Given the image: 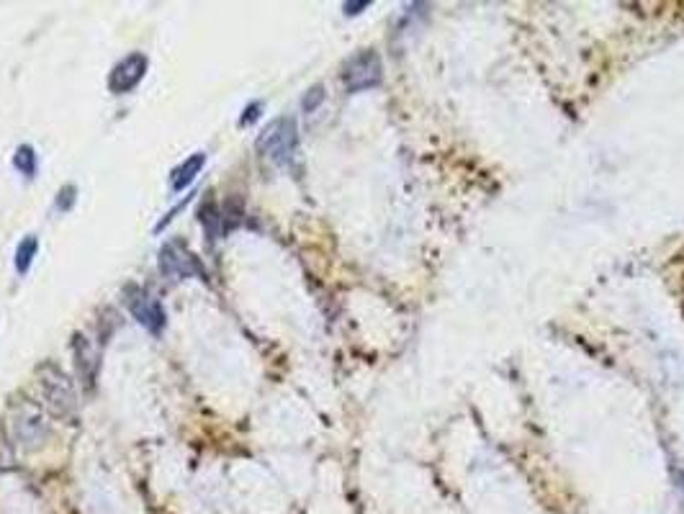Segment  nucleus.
<instances>
[{
  "mask_svg": "<svg viewBox=\"0 0 684 514\" xmlns=\"http://www.w3.org/2000/svg\"><path fill=\"white\" fill-rule=\"evenodd\" d=\"M368 6H371L368 0H363V3H345V13L355 16V13H360V11H363V8H368Z\"/></svg>",
  "mask_w": 684,
  "mask_h": 514,
  "instance_id": "nucleus-13",
  "label": "nucleus"
},
{
  "mask_svg": "<svg viewBox=\"0 0 684 514\" xmlns=\"http://www.w3.org/2000/svg\"><path fill=\"white\" fill-rule=\"evenodd\" d=\"M147 67H149V62H147V57L141 54V52H132V54H127L111 70V78H108V90L116 93V95L132 93L137 85L144 80V75H147Z\"/></svg>",
  "mask_w": 684,
  "mask_h": 514,
  "instance_id": "nucleus-4",
  "label": "nucleus"
},
{
  "mask_svg": "<svg viewBox=\"0 0 684 514\" xmlns=\"http://www.w3.org/2000/svg\"><path fill=\"white\" fill-rule=\"evenodd\" d=\"M381 57L376 52L366 49L358 52V54L345 64V72H342V80H345V88L350 93H360V90H371L376 85L381 83Z\"/></svg>",
  "mask_w": 684,
  "mask_h": 514,
  "instance_id": "nucleus-3",
  "label": "nucleus"
},
{
  "mask_svg": "<svg viewBox=\"0 0 684 514\" xmlns=\"http://www.w3.org/2000/svg\"><path fill=\"white\" fill-rule=\"evenodd\" d=\"M206 165V152H193L188 160H183V163L178 165L173 173H170V188L175 190V193H180L183 188H188V185L196 180V175L204 170Z\"/></svg>",
  "mask_w": 684,
  "mask_h": 514,
  "instance_id": "nucleus-6",
  "label": "nucleus"
},
{
  "mask_svg": "<svg viewBox=\"0 0 684 514\" xmlns=\"http://www.w3.org/2000/svg\"><path fill=\"white\" fill-rule=\"evenodd\" d=\"M160 270L170 281H183V278H206V268L198 262L196 255L180 242H168L160 250Z\"/></svg>",
  "mask_w": 684,
  "mask_h": 514,
  "instance_id": "nucleus-2",
  "label": "nucleus"
},
{
  "mask_svg": "<svg viewBox=\"0 0 684 514\" xmlns=\"http://www.w3.org/2000/svg\"><path fill=\"white\" fill-rule=\"evenodd\" d=\"M129 311L134 314V319L149 332V334H160V332L165 329L163 303L157 301L152 293H147V291L137 288L129 293Z\"/></svg>",
  "mask_w": 684,
  "mask_h": 514,
  "instance_id": "nucleus-5",
  "label": "nucleus"
},
{
  "mask_svg": "<svg viewBox=\"0 0 684 514\" xmlns=\"http://www.w3.org/2000/svg\"><path fill=\"white\" fill-rule=\"evenodd\" d=\"M257 152L262 157H268L273 163L286 165L294 160L298 147V129H296V119L291 116H281V119L270 121L265 132L257 136Z\"/></svg>",
  "mask_w": 684,
  "mask_h": 514,
  "instance_id": "nucleus-1",
  "label": "nucleus"
},
{
  "mask_svg": "<svg viewBox=\"0 0 684 514\" xmlns=\"http://www.w3.org/2000/svg\"><path fill=\"white\" fill-rule=\"evenodd\" d=\"M260 111H262V103H260V100H253V103H250V106L242 111V116H240V121H237V124H240V127H250V124H255V121L260 119Z\"/></svg>",
  "mask_w": 684,
  "mask_h": 514,
  "instance_id": "nucleus-12",
  "label": "nucleus"
},
{
  "mask_svg": "<svg viewBox=\"0 0 684 514\" xmlns=\"http://www.w3.org/2000/svg\"><path fill=\"white\" fill-rule=\"evenodd\" d=\"M198 221L204 224L209 240H219L221 234H224V211L214 201L201 204V209H198Z\"/></svg>",
  "mask_w": 684,
  "mask_h": 514,
  "instance_id": "nucleus-7",
  "label": "nucleus"
},
{
  "mask_svg": "<svg viewBox=\"0 0 684 514\" xmlns=\"http://www.w3.org/2000/svg\"><path fill=\"white\" fill-rule=\"evenodd\" d=\"M13 168L18 170L21 175H26V177L36 175V152H34V147H31V144H21V147L16 149Z\"/></svg>",
  "mask_w": 684,
  "mask_h": 514,
  "instance_id": "nucleus-9",
  "label": "nucleus"
},
{
  "mask_svg": "<svg viewBox=\"0 0 684 514\" xmlns=\"http://www.w3.org/2000/svg\"><path fill=\"white\" fill-rule=\"evenodd\" d=\"M322 100H325V88H322V85H314V88H311V90L303 95L301 108L306 113H314L319 106H322Z\"/></svg>",
  "mask_w": 684,
  "mask_h": 514,
  "instance_id": "nucleus-10",
  "label": "nucleus"
},
{
  "mask_svg": "<svg viewBox=\"0 0 684 514\" xmlns=\"http://www.w3.org/2000/svg\"><path fill=\"white\" fill-rule=\"evenodd\" d=\"M75 185H64L59 193H57V201H54V206L59 209V211H70L72 209V204H75Z\"/></svg>",
  "mask_w": 684,
  "mask_h": 514,
  "instance_id": "nucleus-11",
  "label": "nucleus"
},
{
  "mask_svg": "<svg viewBox=\"0 0 684 514\" xmlns=\"http://www.w3.org/2000/svg\"><path fill=\"white\" fill-rule=\"evenodd\" d=\"M36 252H39V240H36L34 234H28L26 240L18 242V250H16V270L21 275H26L28 268H31V262H34Z\"/></svg>",
  "mask_w": 684,
  "mask_h": 514,
  "instance_id": "nucleus-8",
  "label": "nucleus"
}]
</instances>
